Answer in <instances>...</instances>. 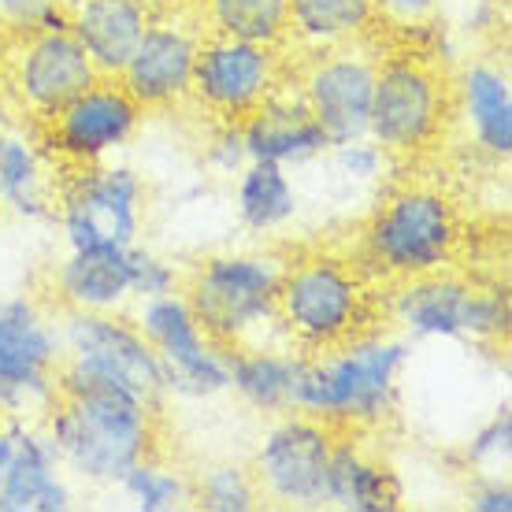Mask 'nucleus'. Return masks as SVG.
<instances>
[{
    "instance_id": "nucleus-28",
    "label": "nucleus",
    "mask_w": 512,
    "mask_h": 512,
    "mask_svg": "<svg viewBox=\"0 0 512 512\" xmlns=\"http://www.w3.org/2000/svg\"><path fill=\"white\" fill-rule=\"evenodd\" d=\"M205 19L219 38L275 49L290 38V0H205Z\"/></svg>"
},
{
    "instance_id": "nucleus-11",
    "label": "nucleus",
    "mask_w": 512,
    "mask_h": 512,
    "mask_svg": "<svg viewBox=\"0 0 512 512\" xmlns=\"http://www.w3.org/2000/svg\"><path fill=\"white\" fill-rule=\"evenodd\" d=\"M138 331L153 346L160 372H164V394L186 397V401H208L227 394L231 386V349L197 323L190 301L182 290L164 297L138 301L134 312Z\"/></svg>"
},
{
    "instance_id": "nucleus-31",
    "label": "nucleus",
    "mask_w": 512,
    "mask_h": 512,
    "mask_svg": "<svg viewBox=\"0 0 512 512\" xmlns=\"http://www.w3.org/2000/svg\"><path fill=\"white\" fill-rule=\"evenodd\" d=\"M327 167L346 190H372L390 171V153H383L372 138H353L327 149Z\"/></svg>"
},
{
    "instance_id": "nucleus-22",
    "label": "nucleus",
    "mask_w": 512,
    "mask_h": 512,
    "mask_svg": "<svg viewBox=\"0 0 512 512\" xmlns=\"http://www.w3.org/2000/svg\"><path fill=\"white\" fill-rule=\"evenodd\" d=\"M52 297L64 312H123L134 301L127 249H67L52 268Z\"/></svg>"
},
{
    "instance_id": "nucleus-15",
    "label": "nucleus",
    "mask_w": 512,
    "mask_h": 512,
    "mask_svg": "<svg viewBox=\"0 0 512 512\" xmlns=\"http://www.w3.org/2000/svg\"><path fill=\"white\" fill-rule=\"evenodd\" d=\"M282 86V56L275 45H253L238 38H201L193 64L190 101H197L216 123H242L264 97Z\"/></svg>"
},
{
    "instance_id": "nucleus-29",
    "label": "nucleus",
    "mask_w": 512,
    "mask_h": 512,
    "mask_svg": "<svg viewBox=\"0 0 512 512\" xmlns=\"http://www.w3.org/2000/svg\"><path fill=\"white\" fill-rule=\"evenodd\" d=\"M123 498L130 501V509L138 512H179L193 505V483L179 468L164 464L156 453L141 457L123 479H119Z\"/></svg>"
},
{
    "instance_id": "nucleus-26",
    "label": "nucleus",
    "mask_w": 512,
    "mask_h": 512,
    "mask_svg": "<svg viewBox=\"0 0 512 512\" xmlns=\"http://www.w3.org/2000/svg\"><path fill=\"white\" fill-rule=\"evenodd\" d=\"M234 216L249 234H275L301 216V190L290 167L249 160L234 175Z\"/></svg>"
},
{
    "instance_id": "nucleus-24",
    "label": "nucleus",
    "mask_w": 512,
    "mask_h": 512,
    "mask_svg": "<svg viewBox=\"0 0 512 512\" xmlns=\"http://www.w3.org/2000/svg\"><path fill=\"white\" fill-rule=\"evenodd\" d=\"M56 205L49 153L34 134L12 123L0 130V208L19 219H45Z\"/></svg>"
},
{
    "instance_id": "nucleus-39",
    "label": "nucleus",
    "mask_w": 512,
    "mask_h": 512,
    "mask_svg": "<svg viewBox=\"0 0 512 512\" xmlns=\"http://www.w3.org/2000/svg\"><path fill=\"white\" fill-rule=\"evenodd\" d=\"M141 4H145V12L156 19V15H171L182 4V0H141Z\"/></svg>"
},
{
    "instance_id": "nucleus-12",
    "label": "nucleus",
    "mask_w": 512,
    "mask_h": 512,
    "mask_svg": "<svg viewBox=\"0 0 512 512\" xmlns=\"http://www.w3.org/2000/svg\"><path fill=\"white\" fill-rule=\"evenodd\" d=\"M334 438L338 431L331 423L305 412L271 416V427L260 435L249 464L260 498L282 509H320Z\"/></svg>"
},
{
    "instance_id": "nucleus-13",
    "label": "nucleus",
    "mask_w": 512,
    "mask_h": 512,
    "mask_svg": "<svg viewBox=\"0 0 512 512\" xmlns=\"http://www.w3.org/2000/svg\"><path fill=\"white\" fill-rule=\"evenodd\" d=\"M141 119L145 112L119 78H97L75 101L41 123V145L67 167H93L123 153L138 134Z\"/></svg>"
},
{
    "instance_id": "nucleus-17",
    "label": "nucleus",
    "mask_w": 512,
    "mask_h": 512,
    "mask_svg": "<svg viewBox=\"0 0 512 512\" xmlns=\"http://www.w3.org/2000/svg\"><path fill=\"white\" fill-rule=\"evenodd\" d=\"M75 490L49 431L8 416L0 427V512H67Z\"/></svg>"
},
{
    "instance_id": "nucleus-14",
    "label": "nucleus",
    "mask_w": 512,
    "mask_h": 512,
    "mask_svg": "<svg viewBox=\"0 0 512 512\" xmlns=\"http://www.w3.org/2000/svg\"><path fill=\"white\" fill-rule=\"evenodd\" d=\"M90 56L82 52L71 30H30L23 38H12L8 52V75L4 86L12 93L15 112L30 116L34 123L52 119L64 104L97 82Z\"/></svg>"
},
{
    "instance_id": "nucleus-25",
    "label": "nucleus",
    "mask_w": 512,
    "mask_h": 512,
    "mask_svg": "<svg viewBox=\"0 0 512 512\" xmlns=\"http://www.w3.org/2000/svg\"><path fill=\"white\" fill-rule=\"evenodd\" d=\"M301 368H305V353H294V349H268L260 342L234 346L227 394H234L260 416L294 412V390Z\"/></svg>"
},
{
    "instance_id": "nucleus-23",
    "label": "nucleus",
    "mask_w": 512,
    "mask_h": 512,
    "mask_svg": "<svg viewBox=\"0 0 512 512\" xmlns=\"http://www.w3.org/2000/svg\"><path fill=\"white\" fill-rule=\"evenodd\" d=\"M401 479L386 461L357 438H334L327 479H323V505L342 512H394L401 509Z\"/></svg>"
},
{
    "instance_id": "nucleus-1",
    "label": "nucleus",
    "mask_w": 512,
    "mask_h": 512,
    "mask_svg": "<svg viewBox=\"0 0 512 512\" xmlns=\"http://www.w3.org/2000/svg\"><path fill=\"white\" fill-rule=\"evenodd\" d=\"M412 342L397 331L364 327L349 342L305 357L294 390V412L331 423L334 431H372L394 420L401 375Z\"/></svg>"
},
{
    "instance_id": "nucleus-40",
    "label": "nucleus",
    "mask_w": 512,
    "mask_h": 512,
    "mask_svg": "<svg viewBox=\"0 0 512 512\" xmlns=\"http://www.w3.org/2000/svg\"><path fill=\"white\" fill-rule=\"evenodd\" d=\"M49 4H56V8H64V12H71L75 4H82V0H49Z\"/></svg>"
},
{
    "instance_id": "nucleus-34",
    "label": "nucleus",
    "mask_w": 512,
    "mask_h": 512,
    "mask_svg": "<svg viewBox=\"0 0 512 512\" xmlns=\"http://www.w3.org/2000/svg\"><path fill=\"white\" fill-rule=\"evenodd\" d=\"M67 12L49 0H0V30L23 38L30 30H64Z\"/></svg>"
},
{
    "instance_id": "nucleus-18",
    "label": "nucleus",
    "mask_w": 512,
    "mask_h": 512,
    "mask_svg": "<svg viewBox=\"0 0 512 512\" xmlns=\"http://www.w3.org/2000/svg\"><path fill=\"white\" fill-rule=\"evenodd\" d=\"M197 45L201 34L175 15H156L145 26L134 56L119 71L123 90L138 101L141 112H167L190 101Z\"/></svg>"
},
{
    "instance_id": "nucleus-30",
    "label": "nucleus",
    "mask_w": 512,
    "mask_h": 512,
    "mask_svg": "<svg viewBox=\"0 0 512 512\" xmlns=\"http://www.w3.org/2000/svg\"><path fill=\"white\" fill-rule=\"evenodd\" d=\"M260 487L245 464H212L193 483V505L205 512H253L260 509Z\"/></svg>"
},
{
    "instance_id": "nucleus-5",
    "label": "nucleus",
    "mask_w": 512,
    "mask_h": 512,
    "mask_svg": "<svg viewBox=\"0 0 512 512\" xmlns=\"http://www.w3.org/2000/svg\"><path fill=\"white\" fill-rule=\"evenodd\" d=\"M275 327L297 349L323 353L372 327V294L360 268L331 253H308L282 268Z\"/></svg>"
},
{
    "instance_id": "nucleus-8",
    "label": "nucleus",
    "mask_w": 512,
    "mask_h": 512,
    "mask_svg": "<svg viewBox=\"0 0 512 512\" xmlns=\"http://www.w3.org/2000/svg\"><path fill=\"white\" fill-rule=\"evenodd\" d=\"M453 112L446 75L431 60L401 52L375 67L368 138L390 153V160L427 153Z\"/></svg>"
},
{
    "instance_id": "nucleus-35",
    "label": "nucleus",
    "mask_w": 512,
    "mask_h": 512,
    "mask_svg": "<svg viewBox=\"0 0 512 512\" xmlns=\"http://www.w3.org/2000/svg\"><path fill=\"white\" fill-rule=\"evenodd\" d=\"M205 160L216 175L234 179V175L249 164V153H245V141H242V127H238V123H216V134H212V141H208Z\"/></svg>"
},
{
    "instance_id": "nucleus-20",
    "label": "nucleus",
    "mask_w": 512,
    "mask_h": 512,
    "mask_svg": "<svg viewBox=\"0 0 512 512\" xmlns=\"http://www.w3.org/2000/svg\"><path fill=\"white\" fill-rule=\"evenodd\" d=\"M453 108L461 112V123L475 149L490 160L512 156V82L509 71L490 60H475L457 75L453 86Z\"/></svg>"
},
{
    "instance_id": "nucleus-37",
    "label": "nucleus",
    "mask_w": 512,
    "mask_h": 512,
    "mask_svg": "<svg viewBox=\"0 0 512 512\" xmlns=\"http://www.w3.org/2000/svg\"><path fill=\"white\" fill-rule=\"evenodd\" d=\"M468 505L472 512H512V487L505 472L479 475V483L468 494Z\"/></svg>"
},
{
    "instance_id": "nucleus-33",
    "label": "nucleus",
    "mask_w": 512,
    "mask_h": 512,
    "mask_svg": "<svg viewBox=\"0 0 512 512\" xmlns=\"http://www.w3.org/2000/svg\"><path fill=\"white\" fill-rule=\"evenodd\" d=\"M127 271H130V297L134 301H149V297H164L182 290V271L175 260L145 249V245H130L127 249Z\"/></svg>"
},
{
    "instance_id": "nucleus-6",
    "label": "nucleus",
    "mask_w": 512,
    "mask_h": 512,
    "mask_svg": "<svg viewBox=\"0 0 512 512\" xmlns=\"http://www.w3.org/2000/svg\"><path fill=\"white\" fill-rule=\"evenodd\" d=\"M282 268L286 260L275 253L227 249L205 256L190 279H182V294L197 323L219 346H253L260 334L275 327Z\"/></svg>"
},
{
    "instance_id": "nucleus-36",
    "label": "nucleus",
    "mask_w": 512,
    "mask_h": 512,
    "mask_svg": "<svg viewBox=\"0 0 512 512\" xmlns=\"http://www.w3.org/2000/svg\"><path fill=\"white\" fill-rule=\"evenodd\" d=\"M375 19H386L397 30H420L435 19L438 0H372Z\"/></svg>"
},
{
    "instance_id": "nucleus-10",
    "label": "nucleus",
    "mask_w": 512,
    "mask_h": 512,
    "mask_svg": "<svg viewBox=\"0 0 512 512\" xmlns=\"http://www.w3.org/2000/svg\"><path fill=\"white\" fill-rule=\"evenodd\" d=\"M145 179L130 164L75 167L56 190V219L67 249H130L145 227Z\"/></svg>"
},
{
    "instance_id": "nucleus-2",
    "label": "nucleus",
    "mask_w": 512,
    "mask_h": 512,
    "mask_svg": "<svg viewBox=\"0 0 512 512\" xmlns=\"http://www.w3.org/2000/svg\"><path fill=\"white\" fill-rule=\"evenodd\" d=\"M41 427L64 472L90 487H119L141 457L156 453V405L116 386L64 390L41 416Z\"/></svg>"
},
{
    "instance_id": "nucleus-19",
    "label": "nucleus",
    "mask_w": 512,
    "mask_h": 512,
    "mask_svg": "<svg viewBox=\"0 0 512 512\" xmlns=\"http://www.w3.org/2000/svg\"><path fill=\"white\" fill-rule=\"evenodd\" d=\"M238 127H242V141L249 160L305 167L323 160L327 149H331V138L316 123V116L308 112L305 97L297 90L290 93L286 86H279L271 97H264V104L253 108Z\"/></svg>"
},
{
    "instance_id": "nucleus-38",
    "label": "nucleus",
    "mask_w": 512,
    "mask_h": 512,
    "mask_svg": "<svg viewBox=\"0 0 512 512\" xmlns=\"http://www.w3.org/2000/svg\"><path fill=\"white\" fill-rule=\"evenodd\" d=\"M15 123V104H12V93H8V86L0 82V130L12 127Z\"/></svg>"
},
{
    "instance_id": "nucleus-32",
    "label": "nucleus",
    "mask_w": 512,
    "mask_h": 512,
    "mask_svg": "<svg viewBox=\"0 0 512 512\" xmlns=\"http://www.w3.org/2000/svg\"><path fill=\"white\" fill-rule=\"evenodd\" d=\"M509 453H512V416L509 405H501L487 423H479L472 431V438L464 442V464L479 475L501 472L509 468Z\"/></svg>"
},
{
    "instance_id": "nucleus-21",
    "label": "nucleus",
    "mask_w": 512,
    "mask_h": 512,
    "mask_svg": "<svg viewBox=\"0 0 512 512\" xmlns=\"http://www.w3.org/2000/svg\"><path fill=\"white\" fill-rule=\"evenodd\" d=\"M149 23L153 15L141 0H82L67 12L71 38L82 45L101 78H119Z\"/></svg>"
},
{
    "instance_id": "nucleus-3",
    "label": "nucleus",
    "mask_w": 512,
    "mask_h": 512,
    "mask_svg": "<svg viewBox=\"0 0 512 512\" xmlns=\"http://www.w3.org/2000/svg\"><path fill=\"white\" fill-rule=\"evenodd\" d=\"M461 208L442 186L401 182L379 197L360 231V256L379 279L401 282L453 268L461 253Z\"/></svg>"
},
{
    "instance_id": "nucleus-7",
    "label": "nucleus",
    "mask_w": 512,
    "mask_h": 512,
    "mask_svg": "<svg viewBox=\"0 0 512 512\" xmlns=\"http://www.w3.org/2000/svg\"><path fill=\"white\" fill-rule=\"evenodd\" d=\"M64 360L56 372V386H116L141 401L164 397V372L153 346L145 342L138 323L123 312H64Z\"/></svg>"
},
{
    "instance_id": "nucleus-16",
    "label": "nucleus",
    "mask_w": 512,
    "mask_h": 512,
    "mask_svg": "<svg viewBox=\"0 0 512 512\" xmlns=\"http://www.w3.org/2000/svg\"><path fill=\"white\" fill-rule=\"evenodd\" d=\"M375 67L379 60L357 45L316 52L301 71L297 93L305 97L308 112L316 116L331 145L353 138H368V112H372Z\"/></svg>"
},
{
    "instance_id": "nucleus-4",
    "label": "nucleus",
    "mask_w": 512,
    "mask_h": 512,
    "mask_svg": "<svg viewBox=\"0 0 512 512\" xmlns=\"http://www.w3.org/2000/svg\"><path fill=\"white\" fill-rule=\"evenodd\" d=\"M386 320L401 338L416 342H501L509 338V294L501 286L442 268L394 282Z\"/></svg>"
},
{
    "instance_id": "nucleus-9",
    "label": "nucleus",
    "mask_w": 512,
    "mask_h": 512,
    "mask_svg": "<svg viewBox=\"0 0 512 512\" xmlns=\"http://www.w3.org/2000/svg\"><path fill=\"white\" fill-rule=\"evenodd\" d=\"M64 334L49 308L26 294L0 297V416L41 420L56 405Z\"/></svg>"
},
{
    "instance_id": "nucleus-27",
    "label": "nucleus",
    "mask_w": 512,
    "mask_h": 512,
    "mask_svg": "<svg viewBox=\"0 0 512 512\" xmlns=\"http://www.w3.org/2000/svg\"><path fill=\"white\" fill-rule=\"evenodd\" d=\"M372 23V0H290V38L308 52L357 45L368 38Z\"/></svg>"
}]
</instances>
